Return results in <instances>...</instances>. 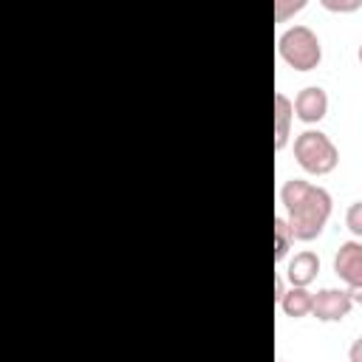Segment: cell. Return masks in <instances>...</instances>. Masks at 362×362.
<instances>
[{
  "instance_id": "9a60e30c",
  "label": "cell",
  "mask_w": 362,
  "mask_h": 362,
  "mask_svg": "<svg viewBox=\"0 0 362 362\" xmlns=\"http://www.w3.org/2000/svg\"><path fill=\"white\" fill-rule=\"evenodd\" d=\"M283 294H286V283H283V277L277 274V280H274V303H280Z\"/></svg>"
},
{
  "instance_id": "8fae6325",
  "label": "cell",
  "mask_w": 362,
  "mask_h": 362,
  "mask_svg": "<svg viewBox=\"0 0 362 362\" xmlns=\"http://www.w3.org/2000/svg\"><path fill=\"white\" fill-rule=\"evenodd\" d=\"M345 226L351 229V235L356 240H362V201H354L348 209H345Z\"/></svg>"
},
{
  "instance_id": "9c48e42d",
  "label": "cell",
  "mask_w": 362,
  "mask_h": 362,
  "mask_svg": "<svg viewBox=\"0 0 362 362\" xmlns=\"http://www.w3.org/2000/svg\"><path fill=\"white\" fill-rule=\"evenodd\" d=\"M280 311L291 320H300V317H308L311 308H314V291L303 288V286H288L286 294L280 297Z\"/></svg>"
},
{
  "instance_id": "2e32d148",
  "label": "cell",
  "mask_w": 362,
  "mask_h": 362,
  "mask_svg": "<svg viewBox=\"0 0 362 362\" xmlns=\"http://www.w3.org/2000/svg\"><path fill=\"white\" fill-rule=\"evenodd\" d=\"M348 291H351V300L362 305V286H356V288H348Z\"/></svg>"
},
{
  "instance_id": "5b68a950",
  "label": "cell",
  "mask_w": 362,
  "mask_h": 362,
  "mask_svg": "<svg viewBox=\"0 0 362 362\" xmlns=\"http://www.w3.org/2000/svg\"><path fill=\"white\" fill-rule=\"evenodd\" d=\"M334 274L345 283V288L362 286V240H342L334 255Z\"/></svg>"
},
{
  "instance_id": "52a82bcc",
  "label": "cell",
  "mask_w": 362,
  "mask_h": 362,
  "mask_svg": "<svg viewBox=\"0 0 362 362\" xmlns=\"http://www.w3.org/2000/svg\"><path fill=\"white\" fill-rule=\"evenodd\" d=\"M317 274H320V257H317V252H311V249L297 252V255L288 260V266H286V280H288V286H303V288H308V286L317 280Z\"/></svg>"
},
{
  "instance_id": "3957f363",
  "label": "cell",
  "mask_w": 362,
  "mask_h": 362,
  "mask_svg": "<svg viewBox=\"0 0 362 362\" xmlns=\"http://www.w3.org/2000/svg\"><path fill=\"white\" fill-rule=\"evenodd\" d=\"M294 158L308 175H328L339 164V150L320 127H305L294 139Z\"/></svg>"
},
{
  "instance_id": "277c9868",
  "label": "cell",
  "mask_w": 362,
  "mask_h": 362,
  "mask_svg": "<svg viewBox=\"0 0 362 362\" xmlns=\"http://www.w3.org/2000/svg\"><path fill=\"white\" fill-rule=\"evenodd\" d=\"M354 308V300H351V291L348 288H320L314 294V308H311V317H317L320 322H339L351 314Z\"/></svg>"
},
{
  "instance_id": "ba28073f",
  "label": "cell",
  "mask_w": 362,
  "mask_h": 362,
  "mask_svg": "<svg viewBox=\"0 0 362 362\" xmlns=\"http://www.w3.org/2000/svg\"><path fill=\"white\" fill-rule=\"evenodd\" d=\"M291 119H294V99H288L283 90H277L274 93V150L277 153L288 144Z\"/></svg>"
},
{
  "instance_id": "6da1fadb",
  "label": "cell",
  "mask_w": 362,
  "mask_h": 362,
  "mask_svg": "<svg viewBox=\"0 0 362 362\" xmlns=\"http://www.w3.org/2000/svg\"><path fill=\"white\" fill-rule=\"evenodd\" d=\"M280 204L286 209V221L291 226L294 240H314L322 235L334 201L331 192L320 184H311L305 178H288L280 187Z\"/></svg>"
},
{
  "instance_id": "8992f818",
  "label": "cell",
  "mask_w": 362,
  "mask_h": 362,
  "mask_svg": "<svg viewBox=\"0 0 362 362\" xmlns=\"http://www.w3.org/2000/svg\"><path fill=\"white\" fill-rule=\"evenodd\" d=\"M325 113H328V93H325V88L305 85V88L297 90V96H294V116L300 122L317 124V122L325 119Z\"/></svg>"
},
{
  "instance_id": "7c38bea8",
  "label": "cell",
  "mask_w": 362,
  "mask_h": 362,
  "mask_svg": "<svg viewBox=\"0 0 362 362\" xmlns=\"http://www.w3.org/2000/svg\"><path fill=\"white\" fill-rule=\"evenodd\" d=\"M300 8H305V0H277L274 3V17H277V23H286L288 14H294Z\"/></svg>"
},
{
  "instance_id": "30bf717a",
  "label": "cell",
  "mask_w": 362,
  "mask_h": 362,
  "mask_svg": "<svg viewBox=\"0 0 362 362\" xmlns=\"http://www.w3.org/2000/svg\"><path fill=\"white\" fill-rule=\"evenodd\" d=\"M294 243V235H291V226L283 215H274V260H283L288 255Z\"/></svg>"
},
{
  "instance_id": "e0dca14e",
  "label": "cell",
  "mask_w": 362,
  "mask_h": 362,
  "mask_svg": "<svg viewBox=\"0 0 362 362\" xmlns=\"http://www.w3.org/2000/svg\"><path fill=\"white\" fill-rule=\"evenodd\" d=\"M356 57H359V62H362V42H359V48H356Z\"/></svg>"
},
{
  "instance_id": "4fadbf2b",
  "label": "cell",
  "mask_w": 362,
  "mask_h": 362,
  "mask_svg": "<svg viewBox=\"0 0 362 362\" xmlns=\"http://www.w3.org/2000/svg\"><path fill=\"white\" fill-rule=\"evenodd\" d=\"M328 11H356L362 8V0H322Z\"/></svg>"
},
{
  "instance_id": "ac0fdd59",
  "label": "cell",
  "mask_w": 362,
  "mask_h": 362,
  "mask_svg": "<svg viewBox=\"0 0 362 362\" xmlns=\"http://www.w3.org/2000/svg\"><path fill=\"white\" fill-rule=\"evenodd\" d=\"M277 362H283V359H277Z\"/></svg>"
},
{
  "instance_id": "7a4b0ae2",
  "label": "cell",
  "mask_w": 362,
  "mask_h": 362,
  "mask_svg": "<svg viewBox=\"0 0 362 362\" xmlns=\"http://www.w3.org/2000/svg\"><path fill=\"white\" fill-rule=\"evenodd\" d=\"M277 54L294 71H314L322 62V42L311 25L294 23L277 37Z\"/></svg>"
},
{
  "instance_id": "5bb4252c",
  "label": "cell",
  "mask_w": 362,
  "mask_h": 362,
  "mask_svg": "<svg viewBox=\"0 0 362 362\" xmlns=\"http://www.w3.org/2000/svg\"><path fill=\"white\" fill-rule=\"evenodd\" d=\"M348 359H351V362H362V337H356V339L351 342V348H348Z\"/></svg>"
}]
</instances>
